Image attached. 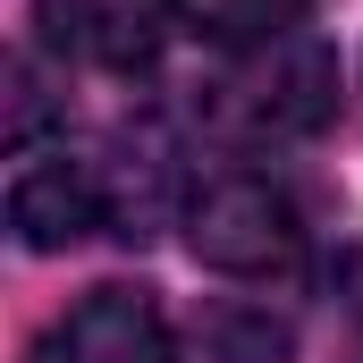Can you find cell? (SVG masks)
<instances>
[{"mask_svg":"<svg viewBox=\"0 0 363 363\" xmlns=\"http://www.w3.org/2000/svg\"><path fill=\"white\" fill-rule=\"evenodd\" d=\"M186 363H287V338H279L262 313H203L194 338H186Z\"/></svg>","mask_w":363,"mask_h":363,"instance_id":"obj_7","label":"cell"},{"mask_svg":"<svg viewBox=\"0 0 363 363\" xmlns=\"http://www.w3.org/2000/svg\"><path fill=\"white\" fill-rule=\"evenodd\" d=\"M110 211H118V203H110V169L85 161V152H34V161L9 178V228H17V245H34V254H68V245L93 237Z\"/></svg>","mask_w":363,"mask_h":363,"instance_id":"obj_3","label":"cell"},{"mask_svg":"<svg viewBox=\"0 0 363 363\" xmlns=\"http://www.w3.org/2000/svg\"><path fill=\"white\" fill-rule=\"evenodd\" d=\"M330 110H338V68H330V51H321L313 34L254 43V51H237V60L203 85L211 135H228V144H245V152H271V144L313 135Z\"/></svg>","mask_w":363,"mask_h":363,"instance_id":"obj_1","label":"cell"},{"mask_svg":"<svg viewBox=\"0 0 363 363\" xmlns=\"http://www.w3.org/2000/svg\"><path fill=\"white\" fill-rule=\"evenodd\" d=\"M186 245L228 279H271L304 254V220H296V194L254 169V161H228L186 194Z\"/></svg>","mask_w":363,"mask_h":363,"instance_id":"obj_2","label":"cell"},{"mask_svg":"<svg viewBox=\"0 0 363 363\" xmlns=\"http://www.w3.org/2000/svg\"><path fill=\"white\" fill-rule=\"evenodd\" d=\"M26 363H169V321L144 287H93L77 313L43 330Z\"/></svg>","mask_w":363,"mask_h":363,"instance_id":"obj_4","label":"cell"},{"mask_svg":"<svg viewBox=\"0 0 363 363\" xmlns=\"http://www.w3.org/2000/svg\"><path fill=\"white\" fill-rule=\"evenodd\" d=\"M34 17H43L51 51H68L85 68H110V77H135V68H152L178 9L169 0H34Z\"/></svg>","mask_w":363,"mask_h":363,"instance_id":"obj_5","label":"cell"},{"mask_svg":"<svg viewBox=\"0 0 363 363\" xmlns=\"http://www.w3.org/2000/svg\"><path fill=\"white\" fill-rule=\"evenodd\" d=\"M169 9H178L203 43H220V51L279 43V34H296V17H304V0H169Z\"/></svg>","mask_w":363,"mask_h":363,"instance_id":"obj_6","label":"cell"}]
</instances>
